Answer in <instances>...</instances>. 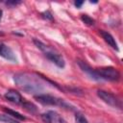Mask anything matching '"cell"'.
<instances>
[{
	"label": "cell",
	"mask_w": 123,
	"mask_h": 123,
	"mask_svg": "<svg viewBox=\"0 0 123 123\" xmlns=\"http://www.w3.org/2000/svg\"><path fill=\"white\" fill-rule=\"evenodd\" d=\"M13 80L17 86L28 93H38L43 88L38 79L28 73H17L13 76Z\"/></svg>",
	"instance_id": "obj_1"
},
{
	"label": "cell",
	"mask_w": 123,
	"mask_h": 123,
	"mask_svg": "<svg viewBox=\"0 0 123 123\" xmlns=\"http://www.w3.org/2000/svg\"><path fill=\"white\" fill-rule=\"evenodd\" d=\"M33 41H34V43H35V45L39 49V50H41L43 53H44V56L48 59V60H50L53 63H55L58 67H61V68H62V67H64V60H63V58L61 56V55H59L58 53H56L51 47H49L48 45H46V44H44L43 42H41L40 40H38V39H37V38H34L33 39Z\"/></svg>",
	"instance_id": "obj_2"
},
{
	"label": "cell",
	"mask_w": 123,
	"mask_h": 123,
	"mask_svg": "<svg viewBox=\"0 0 123 123\" xmlns=\"http://www.w3.org/2000/svg\"><path fill=\"white\" fill-rule=\"evenodd\" d=\"M98 77L100 80H108V81H118L120 79V73L118 72L117 69L111 66H107V67H101L95 69Z\"/></svg>",
	"instance_id": "obj_3"
},
{
	"label": "cell",
	"mask_w": 123,
	"mask_h": 123,
	"mask_svg": "<svg viewBox=\"0 0 123 123\" xmlns=\"http://www.w3.org/2000/svg\"><path fill=\"white\" fill-rule=\"evenodd\" d=\"M35 98L37 99V101L42 105H46V106H60V107H63V108H67L70 107V105L66 104L62 99L57 98L55 96L49 95V94H38L36 95Z\"/></svg>",
	"instance_id": "obj_4"
},
{
	"label": "cell",
	"mask_w": 123,
	"mask_h": 123,
	"mask_svg": "<svg viewBox=\"0 0 123 123\" xmlns=\"http://www.w3.org/2000/svg\"><path fill=\"white\" fill-rule=\"evenodd\" d=\"M97 95L106 104H108V105H110L113 108L121 109V107H122L121 101L117 97H115L112 93H111L109 91H106V90H103V89H99V90H97Z\"/></svg>",
	"instance_id": "obj_5"
},
{
	"label": "cell",
	"mask_w": 123,
	"mask_h": 123,
	"mask_svg": "<svg viewBox=\"0 0 123 123\" xmlns=\"http://www.w3.org/2000/svg\"><path fill=\"white\" fill-rule=\"evenodd\" d=\"M0 56L3 57L4 59L10 61V62H17L16 56L13 53V51L12 50V48H10L9 46H7L4 43L0 44Z\"/></svg>",
	"instance_id": "obj_6"
},
{
	"label": "cell",
	"mask_w": 123,
	"mask_h": 123,
	"mask_svg": "<svg viewBox=\"0 0 123 123\" xmlns=\"http://www.w3.org/2000/svg\"><path fill=\"white\" fill-rule=\"evenodd\" d=\"M5 98L12 102V103H14V104H22L23 102V99H22V96L20 95L19 92H17L16 90H13V89H10L8 90L6 93H5Z\"/></svg>",
	"instance_id": "obj_7"
},
{
	"label": "cell",
	"mask_w": 123,
	"mask_h": 123,
	"mask_svg": "<svg viewBox=\"0 0 123 123\" xmlns=\"http://www.w3.org/2000/svg\"><path fill=\"white\" fill-rule=\"evenodd\" d=\"M41 119L44 123H59L61 117L59 114L53 111H49L45 113L41 114Z\"/></svg>",
	"instance_id": "obj_8"
},
{
	"label": "cell",
	"mask_w": 123,
	"mask_h": 123,
	"mask_svg": "<svg viewBox=\"0 0 123 123\" xmlns=\"http://www.w3.org/2000/svg\"><path fill=\"white\" fill-rule=\"evenodd\" d=\"M78 64H79V66L81 67V69H82L84 72H86V74H88L92 79L97 80V81H100V78L98 77V75H97L95 69L91 68L87 63H86V62H83V61H78Z\"/></svg>",
	"instance_id": "obj_9"
},
{
	"label": "cell",
	"mask_w": 123,
	"mask_h": 123,
	"mask_svg": "<svg viewBox=\"0 0 123 123\" xmlns=\"http://www.w3.org/2000/svg\"><path fill=\"white\" fill-rule=\"evenodd\" d=\"M99 34L102 36V37H103V39L111 47V48H113V49H115L116 51H118V46H117V43H116V41H115V39L113 38V37L110 34V33H108V32H106V31H104V30H100L99 31Z\"/></svg>",
	"instance_id": "obj_10"
},
{
	"label": "cell",
	"mask_w": 123,
	"mask_h": 123,
	"mask_svg": "<svg viewBox=\"0 0 123 123\" xmlns=\"http://www.w3.org/2000/svg\"><path fill=\"white\" fill-rule=\"evenodd\" d=\"M4 111H5L6 113H8L9 115L12 116L13 118L17 119V120H25V119H26V118H25V116H23V115H22V114H20L19 112L14 111H12V110H10V109H6V108H4Z\"/></svg>",
	"instance_id": "obj_11"
},
{
	"label": "cell",
	"mask_w": 123,
	"mask_h": 123,
	"mask_svg": "<svg viewBox=\"0 0 123 123\" xmlns=\"http://www.w3.org/2000/svg\"><path fill=\"white\" fill-rule=\"evenodd\" d=\"M0 121L6 122V123H19V121L15 118H13L12 116L9 115L8 113L5 114H0Z\"/></svg>",
	"instance_id": "obj_12"
},
{
	"label": "cell",
	"mask_w": 123,
	"mask_h": 123,
	"mask_svg": "<svg viewBox=\"0 0 123 123\" xmlns=\"http://www.w3.org/2000/svg\"><path fill=\"white\" fill-rule=\"evenodd\" d=\"M22 106H23V108L25 109V110H27L29 112H31V113H35V112H37V106L36 105H34L33 103H31V102H22Z\"/></svg>",
	"instance_id": "obj_13"
},
{
	"label": "cell",
	"mask_w": 123,
	"mask_h": 123,
	"mask_svg": "<svg viewBox=\"0 0 123 123\" xmlns=\"http://www.w3.org/2000/svg\"><path fill=\"white\" fill-rule=\"evenodd\" d=\"M81 19H82V21L85 23V24H86V25H88V26H93L94 25V19H92L89 15H87V14H82L81 15Z\"/></svg>",
	"instance_id": "obj_14"
},
{
	"label": "cell",
	"mask_w": 123,
	"mask_h": 123,
	"mask_svg": "<svg viewBox=\"0 0 123 123\" xmlns=\"http://www.w3.org/2000/svg\"><path fill=\"white\" fill-rule=\"evenodd\" d=\"M75 121H76V123H88L86 118L81 112H76V114H75Z\"/></svg>",
	"instance_id": "obj_15"
},
{
	"label": "cell",
	"mask_w": 123,
	"mask_h": 123,
	"mask_svg": "<svg viewBox=\"0 0 123 123\" xmlns=\"http://www.w3.org/2000/svg\"><path fill=\"white\" fill-rule=\"evenodd\" d=\"M41 16H42L44 19H47V20H53V15H52V13H51L49 11L43 12L41 13Z\"/></svg>",
	"instance_id": "obj_16"
},
{
	"label": "cell",
	"mask_w": 123,
	"mask_h": 123,
	"mask_svg": "<svg viewBox=\"0 0 123 123\" xmlns=\"http://www.w3.org/2000/svg\"><path fill=\"white\" fill-rule=\"evenodd\" d=\"M21 2L20 1H7L6 4L7 5H17V4H20Z\"/></svg>",
	"instance_id": "obj_17"
},
{
	"label": "cell",
	"mask_w": 123,
	"mask_h": 123,
	"mask_svg": "<svg viewBox=\"0 0 123 123\" xmlns=\"http://www.w3.org/2000/svg\"><path fill=\"white\" fill-rule=\"evenodd\" d=\"M83 4H84V1H75V2H74V5H75L77 8H81Z\"/></svg>",
	"instance_id": "obj_18"
},
{
	"label": "cell",
	"mask_w": 123,
	"mask_h": 123,
	"mask_svg": "<svg viewBox=\"0 0 123 123\" xmlns=\"http://www.w3.org/2000/svg\"><path fill=\"white\" fill-rule=\"evenodd\" d=\"M59 123H67V122H66L65 120H63L62 118H61V119H60V122H59Z\"/></svg>",
	"instance_id": "obj_19"
},
{
	"label": "cell",
	"mask_w": 123,
	"mask_h": 123,
	"mask_svg": "<svg viewBox=\"0 0 123 123\" xmlns=\"http://www.w3.org/2000/svg\"><path fill=\"white\" fill-rule=\"evenodd\" d=\"M2 13H3V12H2V11L0 10V20H1V18H2Z\"/></svg>",
	"instance_id": "obj_20"
}]
</instances>
